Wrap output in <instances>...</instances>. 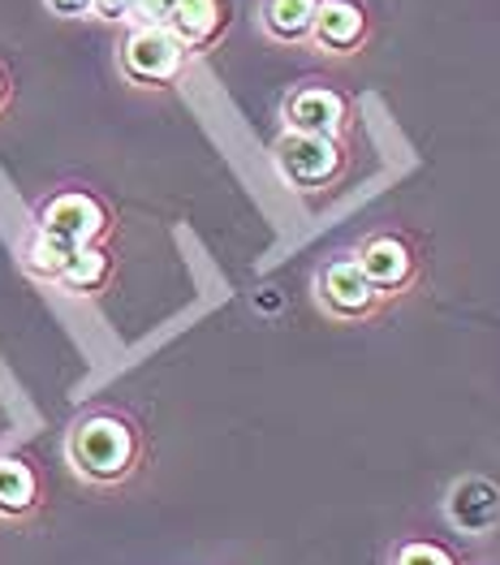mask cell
Wrapping results in <instances>:
<instances>
[{"label": "cell", "mask_w": 500, "mask_h": 565, "mask_svg": "<svg viewBox=\"0 0 500 565\" xmlns=\"http://www.w3.org/2000/svg\"><path fill=\"white\" fill-rule=\"evenodd\" d=\"M173 4H178V0H138L135 18L142 22V26H169V18H173Z\"/></svg>", "instance_id": "obj_15"}, {"label": "cell", "mask_w": 500, "mask_h": 565, "mask_svg": "<svg viewBox=\"0 0 500 565\" xmlns=\"http://www.w3.org/2000/svg\"><path fill=\"white\" fill-rule=\"evenodd\" d=\"M40 234L56 237L70 250L95 246V237L104 234V207L95 203L92 194H61L44 207V225Z\"/></svg>", "instance_id": "obj_4"}, {"label": "cell", "mask_w": 500, "mask_h": 565, "mask_svg": "<svg viewBox=\"0 0 500 565\" xmlns=\"http://www.w3.org/2000/svg\"><path fill=\"white\" fill-rule=\"evenodd\" d=\"M35 505V475L18 458H0V514H26Z\"/></svg>", "instance_id": "obj_11"}, {"label": "cell", "mask_w": 500, "mask_h": 565, "mask_svg": "<svg viewBox=\"0 0 500 565\" xmlns=\"http://www.w3.org/2000/svg\"><path fill=\"white\" fill-rule=\"evenodd\" d=\"M135 4H138V0H92L95 13H99V18H113V22L135 18Z\"/></svg>", "instance_id": "obj_16"}, {"label": "cell", "mask_w": 500, "mask_h": 565, "mask_svg": "<svg viewBox=\"0 0 500 565\" xmlns=\"http://www.w3.org/2000/svg\"><path fill=\"white\" fill-rule=\"evenodd\" d=\"M393 565H457V562H454V553H445L440 544L414 540V544H406V548L393 557Z\"/></svg>", "instance_id": "obj_14"}, {"label": "cell", "mask_w": 500, "mask_h": 565, "mask_svg": "<svg viewBox=\"0 0 500 565\" xmlns=\"http://www.w3.org/2000/svg\"><path fill=\"white\" fill-rule=\"evenodd\" d=\"M185 47L182 40L169 31V26H138L135 35L121 47V70L147 83V87H160V83H173L182 74Z\"/></svg>", "instance_id": "obj_2"}, {"label": "cell", "mask_w": 500, "mask_h": 565, "mask_svg": "<svg viewBox=\"0 0 500 565\" xmlns=\"http://www.w3.org/2000/svg\"><path fill=\"white\" fill-rule=\"evenodd\" d=\"M225 26V4L221 0H178L173 4V18H169V31L182 40V47L212 44Z\"/></svg>", "instance_id": "obj_9"}, {"label": "cell", "mask_w": 500, "mask_h": 565, "mask_svg": "<svg viewBox=\"0 0 500 565\" xmlns=\"http://www.w3.org/2000/svg\"><path fill=\"white\" fill-rule=\"evenodd\" d=\"M359 268L375 294H397L414 277V255L402 237H371L359 255Z\"/></svg>", "instance_id": "obj_6"}, {"label": "cell", "mask_w": 500, "mask_h": 565, "mask_svg": "<svg viewBox=\"0 0 500 565\" xmlns=\"http://www.w3.org/2000/svg\"><path fill=\"white\" fill-rule=\"evenodd\" d=\"M276 164L280 173L302 190L328 186L341 173V147L337 139H319V135H285L276 142Z\"/></svg>", "instance_id": "obj_3"}, {"label": "cell", "mask_w": 500, "mask_h": 565, "mask_svg": "<svg viewBox=\"0 0 500 565\" xmlns=\"http://www.w3.org/2000/svg\"><path fill=\"white\" fill-rule=\"evenodd\" d=\"M289 130L294 135H319V139H337L345 126V99L328 87H302L285 108Z\"/></svg>", "instance_id": "obj_5"}, {"label": "cell", "mask_w": 500, "mask_h": 565, "mask_svg": "<svg viewBox=\"0 0 500 565\" xmlns=\"http://www.w3.org/2000/svg\"><path fill=\"white\" fill-rule=\"evenodd\" d=\"M47 9L61 18H83V13H92V0H47Z\"/></svg>", "instance_id": "obj_17"}, {"label": "cell", "mask_w": 500, "mask_h": 565, "mask_svg": "<svg viewBox=\"0 0 500 565\" xmlns=\"http://www.w3.org/2000/svg\"><path fill=\"white\" fill-rule=\"evenodd\" d=\"M61 281L70 285L74 294H92V289H99V285L108 281V255H104L99 246L74 250V259H70V268L61 273Z\"/></svg>", "instance_id": "obj_12"}, {"label": "cell", "mask_w": 500, "mask_h": 565, "mask_svg": "<svg viewBox=\"0 0 500 565\" xmlns=\"http://www.w3.org/2000/svg\"><path fill=\"white\" fill-rule=\"evenodd\" d=\"M366 35V13L354 0H319L316 26H311V40L328 52H350L359 47Z\"/></svg>", "instance_id": "obj_8"}, {"label": "cell", "mask_w": 500, "mask_h": 565, "mask_svg": "<svg viewBox=\"0 0 500 565\" xmlns=\"http://www.w3.org/2000/svg\"><path fill=\"white\" fill-rule=\"evenodd\" d=\"M319 13V0H268L264 4V26L268 35L285 40V44H298L311 35Z\"/></svg>", "instance_id": "obj_10"}, {"label": "cell", "mask_w": 500, "mask_h": 565, "mask_svg": "<svg viewBox=\"0 0 500 565\" xmlns=\"http://www.w3.org/2000/svg\"><path fill=\"white\" fill-rule=\"evenodd\" d=\"M0 99H4V78H0Z\"/></svg>", "instance_id": "obj_18"}, {"label": "cell", "mask_w": 500, "mask_h": 565, "mask_svg": "<svg viewBox=\"0 0 500 565\" xmlns=\"http://www.w3.org/2000/svg\"><path fill=\"white\" fill-rule=\"evenodd\" d=\"M70 259H74V250L61 246L56 237H47V234L35 237L31 250H26V268H31L35 277H44V281H61V273L70 268Z\"/></svg>", "instance_id": "obj_13"}, {"label": "cell", "mask_w": 500, "mask_h": 565, "mask_svg": "<svg viewBox=\"0 0 500 565\" xmlns=\"http://www.w3.org/2000/svg\"><path fill=\"white\" fill-rule=\"evenodd\" d=\"M319 294H323L328 311H337V316H366L371 302L380 298V294L371 289V281L363 277L359 259H337V264H328V273L319 277Z\"/></svg>", "instance_id": "obj_7"}, {"label": "cell", "mask_w": 500, "mask_h": 565, "mask_svg": "<svg viewBox=\"0 0 500 565\" xmlns=\"http://www.w3.org/2000/svg\"><path fill=\"white\" fill-rule=\"evenodd\" d=\"M70 458L87 479H121L135 462V431L113 415H95L70 436Z\"/></svg>", "instance_id": "obj_1"}]
</instances>
